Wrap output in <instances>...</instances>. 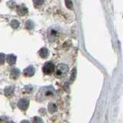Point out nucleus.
<instances>
[{
  "mask_svg": "<svg viewBox=\"0 0 123 123\" xmlns=\"http://www.w3.org/2000/svg\"><path fill=\"white\" fill-rule=\"evenodd\" d=\"M68 71V67L65 64H60L58 65V67L55 70V76L58 78H62L67 74Z\"/></svg>",
  "mask_w": 123,
  "mask_h": 123,
  "instance_id": "1",
  "label": "nucleus"
},
{
  "mask_svg": "<svg viewBox=\"0 0 123 123\" xmlns=\"http://www.w3.org/2000/svg\"><path fill=\"white\" fill-rule=\"evenodd\" d=\"M12 93H13V88L12 87H8L6 88L5 94L8 96V97H10Z\"/></svg>",
  "mask_w": 123,
  "mask_h": 123,
  "instance_id": "9",
  "label": "nucleus"
},
{
  "mask_svg": "<svg viewBox=\"0 0 123 123\" xmlns=\"http://www.w3.org/2000/svg\"><path fill=\"white\" fill-rule=\"evenodd\" d=\"M18 75H19V71L18 70L17 68H13L12 70L11 75H12V77L13 79H16Z\"/></svg>",
  "mask_w": 123,
  "mask_h": 123,
  "instance_id": "10",
  "label": "nucleus"
},
{
  "mask_svg": "<svg viewBox=\"0 0 123 123\" xmlns=\"http://www.w3.org/2000/svg\"><path fill=\"white\" fill-rule=\"evenodd\" d=\"M65 5H66L67 8H68V9H72L73 8V4H72V0H65Z\"/></svg>",
  "mask_w": 123,
  "mask_h": 123,
  "instance_id": "11",
  "label": "nucleus"
},
{
  "mask_svg": "<svg viewBox=\"0 0 123 123\" xmlns=\"http://www.w3.org/2000/svg\"><path fill=\"white\" fill-rule=\"evenodd\" d=\"M8 123H13V122H8Z\"/></svg>",
  "mask_w": 123,
  "mask_h": 123,
  "instance_id": "17",
  "label": "nucleus"
},
{
  "mask_svg": "<svg viewBox=\"0 0 123 123\" xmlns=\"http://www.w3.org/2000/svg\"><path fill=\"white\" fill-rule=\"evenodd\" d=\"M29 105V101L25 98H22L18 102V107L22 110H26L28 109Z\"/></svg>",
  "mask_w": 123,
  "mask_h": 123,
  "instance_id": "3",
  "label": "nucleus"
},
{
  "mask_svg": "<svg viewBox=\"0 0 123 123\" xmlns=\"http://www.w3.org/2000/svg\"><path fill=\"white\" fill-rule=\"evenodd\" d=\"M6 59L9 65H14L16 62V56L11 54V55H8L7 56H6Z\"/></svg>",
  "mask_w": 123,
  "mask_h": 123,
  "instance_id": "5",
  "label": "nucleus"
},
{
  "mask_svg": "<svg viewBox=\"0 0 123 123\" xmlns=\"http://www.w3.org/2000/svg\"><path fill=\"white\" fill-rule=\"evenodd\" d=\"M11 24H12V26L13 28H15V29L18 28V27L19 26V22L17 20H15V19L12 20V22Z\"/></svg>",
  "mask_w": 123,
  "mask_h": 123,
  "instance_id": "13",
  "label": "nucleus"
},
{
  "mask_svg": "<svg viewBox=\"0 0 123 123\" xmlns=\"http://www.w3.org/2000/svg\"><path fill=\"white\" fill-rule=\"evenodd\" d=\"M34 5L36 6H40L44 2V0H33Z\"/></svg>",
  "mask_w": 123,
  "mask_h": 123,
  "instance_id": "12",
  "label": "nucleus"
},
{
  "mask_svg": "<svg viewBox=\"0 0 123 123\" xmlns=\"http://www.w3.org/2000/svg\"><path fill=\"white\" fill-rule=\"evenodd\" d=\"M6 61V55L2 53H0V65H2Z\"/></svg>",
  "mask_w": 123,
  "mask_h": 123,
  "instance_id": "14",
  "label": "nucleus"
},
{
  "mask_svg": "<svg viewBox=\"0 0 123 123\" xmlns=\"http://www.w3.org/2000/svg\"><path fill=\"white\" fill-rule=\"evenodd\" d=\"M57 110V106L55 105V104L54 103H50L49 105V111L51 113L55 112V111Z\"/></svg>",
  "mask_w": 123,
  "mask_h": 123,
  "instance_id": "8",
  "label": "nucleus"
},
{
  "mask_svg": "<svg viewBox=\"0 0 123 123\" xmlns=\"http://www.w3.org/2000/svg\"><path fill=\"white\" fill-rule=\"evenodd\" d=\"M33 123H43L42 118L39 117H35L33 118Z\"/></svg>",
  "mask_w": 123,
  "mask_h": 123,
  "instance_id": "15",
  "label": "nucleus"
},
{
  "mask_svg": "<svg viewBox=\"0 0 123 123\" xmlns=\"http://www.w3.org/2000/svg\"><path fill=\"white\" fill-rule=\"evenodd\" d=\"M39 55L42 58H46L49 55V51L46 48H42L39 51Z\"/></svg>",
  "mask_w": 123,
  "mask_h": 123,
  "instance_id": "7",
  "label": "nucleus"
},
{
  "mask_svg": "<svg viewBox=\"0 0 123 123\" xmlns=\"http://www.w3.org/2000/svg\"><path fill=\"white\" fill-rule=\"evenodd\" d=\"M17 12H18V13L20 15H25L27 13L28 10H27L25 6H20L18 7Z\"/></svg>",
  "mask_w": 123,
  "mask_h": 123,
  "instance_id": "6",
  "label": "nucleus"
},
{
  "mask_svg": "<svg viewBox=\"0 0 123 123\" xmlns=\"http://www.w3.org/2000/svg\"><path fill=\"white\" fill-rule=\"evenodd\" d=\"M42 71L46 75H49V74H52V73L55 71V65H54L53 63L50 62H46L44 66L42 67Z\"/></svg>",
  "mask_w": 123,
  "mask_h": 123,
  "instance_id": "2",
  "label": "nucleus"
},
{
  "mask_svg": "<svg viewBox=\"0 0 123 123\" xmlns=\"http://www.w3.org/2000/svg\"><path fill=\"white\" fill-rule=\"evenodd\" d=\"M21 123H29V122L28 121H25H25H22Z\"/></svg>",
  "mask_w": 123,
  "mask_h": 123,
  "instance_id": "16",
  "label": "nucleus"
},
{
  "mask_svg": "<svg viewBox=\"0 0 123 123\" xmlns=\"http://www.w3.org/2000/svg\"><path fill=\"white\" fill-rule=\"evenodd\" d=\"M24 75L27 76V77H30V76H32L35 73V68H33V66L30 65V66L27 67L25 70H24Z\"/></svg>",
  "mask_w": 123,
  "mask_h": 123,
  "instance_id": "4",
  "label": "nucleus"
}]
</instances>
